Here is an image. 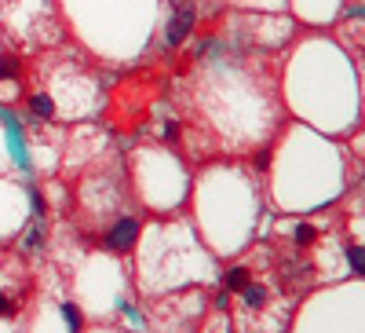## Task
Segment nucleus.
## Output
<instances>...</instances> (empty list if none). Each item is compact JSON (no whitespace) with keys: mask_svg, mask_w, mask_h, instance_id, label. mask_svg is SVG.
Segmentation results:
<instances>
[{"mask_svg":"<svg viewBox=\"0 0 365 333\" xmlns=\"http://www.w3.org/2000/svg\"><path fill=\"white\" fill-rule=\"evenodd\" d=\"M135 234H139V224H135V220H120V224L110 231V246H113V249H128L132 242H135Z\"/></svg>","mask_w":365,"mask_h":333,"instance_id":"obj_1","label":"nucleus"},{"mask_svg":"<svg viewBox=\"0 0 365 333\" xmlns=\"http://www.w3.org/2000/svg\"><path fill=\"white\" fill-rule=\"evenodd\" d=\"M190 22H194V11H190V8H182V11L172 19V26H168V44H179L182 37H187Z\"/></svg>","mask_w":365,"mask_h":333,"instance_id":"obj_2","label":"nucleus"},{"mask_svg":"<svg viewBox=\"0 0 365 333\" xmlns=\"http://www.w3.org/2000/svg\"><path fill=\"white\" fill-rule=\"evenodd\" d=\"M241 300H245V308H263L267 304V289L263 286H241Z\"/></svg>","mask_w":365,"mask_h":333,"instance_id":"obj_3","label":"nucleus"},{"mask_svg":"<svg viewBox=\"0 0 365 333\" xmlns=\"http://www.w3.org/2000/svg\"><path fill=\"white\" fill-rule=\"evenodd\" d=\"M245 279H249V275H245V267H234L230 275H227V293L241 289V286H245Z\"/></svg>","mask_w":365,"mask_h":333,"instance_id":"obj_4","label":"nucleus"},{"mask_svg":"<svg viewBox=\"0 0 365 333\" xmlns=\"http://www.w3.org/2000/svg\"><path fill=\"white\" fill-rule=\"evenodd\" d=\"M15 74H19V59L0 55V81H4V77H15Z\"/></svg>","mask_w":365,"mask_h":333,"instance_id":"obj_5","label":"nucleus"},{"mask_svg":"<svg viewBox=\"0 0 365 333\" xmlns=\"http://www.w3.org/2000/svg\"><path fill=\"white\" fill-rule=\"evenodd\" d=\"M314 238H318V231H314V227H299V231H296V242H299V246H311Z\"/></svg>","mask_w":365,"mask_h":333,"instance_id":"obj_6","label":"nucleus"},{"mask_svg":"<svg viewBox=\"0 0 365 333\" xmlns=\"http://www.w3.org/2000/svg\"><path fill=\"white\" fill-rule=\"evenodd\" d=\"M34 110H37V114H44V117H51V110H55V106H51V99H48V96H37V99H34Z\"/></svg>","mask_w":365,"mask_h":333,"instance_id":"obj_7","label":"nucleus"},{"mask_svg":"<svg viewBox=\"0 0 365 333\" xmlns=\"http://www.w3.org/2000/svg\"><path fill=\"white\" fill-rule=\"evenodd\" d=\"M66 322H70V329H73V333L81 329V315H77V308H73V304H66Z\"/></svg>","mask_w":365,"mask_h":333,"instance_id":"obj_8","label":"nucleus"},{"mask_svg":"<svg viewBox=\"0 0 365 333\" xmlns=\"http://www.w3.org/2000/svg\"><path fill=\"white\" fill-rule=\"evenodd\" d=\"M351 267H354V271H361V267H365V257H361V249H358V246L351 249Z\"/></svg>","mask_w":365,"mask_h":333,"instance_id":"obj_9","label":"nucleus"},{"mask_svg":"<svg viewBox=\"0 0 365 333\" xmlns=\"http://www.w3.org/2000/svg\"><path fill=\"white\" fill-rule=\"evenodd\" d=\"M4 308H8V304H4V297H0V312H4Z\"/></svg>","mask_w":365,"mask_h":333,"instance_id":"obj_10","label":"nucleus"}]
</instances>
